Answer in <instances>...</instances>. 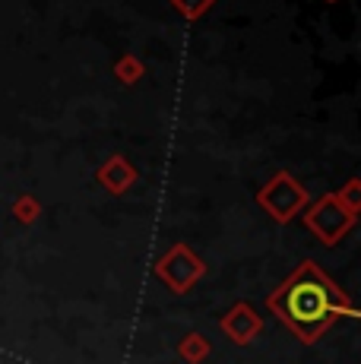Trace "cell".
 <instances>
[{"mask_svg":"<svg viewBox=\"0 0 361 364\" xmlns=\"http://www.w3.org/2000/svg\"><path fill=\"white\" fill-rule=\"evenodd\" d=\"M276 307L301 336H317L339 311V291H333L317 266H304L282 289V301H276Z\"/></svg>","mask_w":361,"mask_h":364,"instance_id":"1","label":"cell"}]
</instances>
